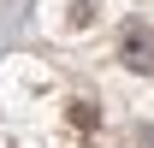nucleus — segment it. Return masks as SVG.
I'll return each mask as SVG.
<instances>
[{
    "mask_svg": "<svg viewBox=\"0 0 154 148\" xmlns=\"http://www.w3.org/2000/svg\"><path fill=\"white\" fill-rule=\"evenodd\" d=\"M125 65L154 71V30L148 24H125Z\"/></svg>",
    "mask_w": 154,
    "mask_h": 148,
    "instance_id": "1",
    "label": "nucleus"
},
{
    "mask_svg": "<svg viewBox=\"0 0 154 148\" xmlns=\"http://www.w3.org/2000/svg\"><path fill=\"white\" fill-rule=\"evenodd\" d=\"M136 148H154V130H136Z\"/></svg>",
    "mask_w": 154,
    "mask_h": 148,
    "instance_id": "2",
    "label": "nucleus"
}]
</instances>
